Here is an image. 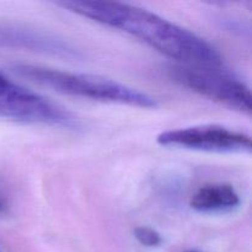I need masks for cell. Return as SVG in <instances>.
Segmentation results:
<instances>
[{
    "label": "cell",
    "mask_w": 252,
    "mask_h": 252,
    "mask_svg": "<svg viewBox=\"0 0 252 252\" xmlns=\"http://www.w3.org/2000/svg\"><path fill=\"white\" fill-rule=\"evenodd\" d=\"M11 69L17 75L63 95L140 108L158 106L157 100L147 93L103 76L69 73L31 64H15Z\"/></svg>",
    "instance_id": "2"
},
{
    "label": "cell",
    "mask_w": 252,
    "mask_h": 252,
    "mask_svg": "<svg viewBox=\"0 0 252 252\" xmlns=\"http://www.w3.org/2000/svg\"><path fill=\"white\" fill-rule=\"evenodd\" d=\"M0 120L69 127L76 118L62 106L22 88L0 71Z\"/></svg>",
    "instance_id": "4"
},
{
    "label": "cell",
    "mask_w": 252,
    "mask_h": 252,
    "mask_svg": "<svg viewBox=\"0 0 252 252\" xmlns=\"http://www.w3.org/2000/svg\"><path fill=\"white\" fill-rule=\"evenodd\" d=\"M186 252H199V251H186Z\"/></svg>",
    "instance_id": "9"
},
{
    "label": "cell",
    "mask_w": 252,
    "mask_h": 252,
    "mask_svg": "<svg viewBox=\"0 0 252 252\" xmlns=\"http://www.w3.org/2000/svg\"><path fill=\"white\" fill-rule=\"evenodd\" d=\"M169 76L204 97L251 115L252 97L249 86L218 66L176 64L169 66Z\"/></svg>",
    "instance_id": "3"
},
{
    "label": "cell",
    "mask_w": 252,
    "mask_h": 252,
    "mask_svg": "<svg viewBox=\"0 0 252 252\" xmlns=\"http://www.w3.org/2000/svg\"><path fill=\"white\" fill-rule=\"evenodd\" d=\"M0 252H1V251H0Z\"/></svg>",
    "instance_id": "10"
},
{
    "label": "cell",
    "mask_w": 252,
    "mask_h": 252,
    "mask_svg": "<svg viewBox=\"0 0 252 252\" xmlns=\"http://www.w3.org/2000/svg\"><path fill=\"white\" fill-rule=\"evenodd\" d=\"M161 147L207 153H250L251 138L246 133L223 126L207 125L165 130L157 137Z\"/></svg>",
    "instance_id": "5"
},
{
    "label": "cell",
    "mask_w": 252,
    "mask_h": 252,
    "mask_svg": "<svg viewBox=\"0 0 252 252\" xmlns=\"http://www.w3.org/2000/svg\"><path fill=\"white\" fill-rule=\"evenodd\" d=\"M57 5L79 16L126 32L181 64L208 66L221 64L219 52L206 39L135 5L100 0H71Z\"/></svg>",
    "instance_id": "1"
},
{
    "label": "cell",
    "mask_w": 252,
    "mask_h": 252,
    "mask_svg": "<svg viewBox=\"0 0 252 252\" xmlns=\"http://www.w3.org/2000/svg\"><path fill=\"white\" fill-rule=\"evenodd\" d=\"M241 199L229 184H208L197 189L189 199V206L199 213H226L238 208Z\"/></svg>",
    "instance_id": "7"
},
{
    "label": "cell",
    "mask_w": 252,
    "mask_h": 252,
    "mask_svg": "<svg viewBox=\"0 0 252 252\" xmlns=\"http://www.w3.org/2000/svg\"><path fill=\"white\" fill-rule=\"evenodd\" d=\"M0 49H24L62 58L78 57V52L70 44L54 34L4 22H0Z\"/></svg>",
    "instance_id": "6"
},
{
    "label": "cell",
    "mask_w": 252,
    "mask_h": 252,
    "mask_svg": "<svg viewBox=\"0 0 252 252\" xmlns=\"http://www.w3.org/2000/svg\"><path fill=\"white\" fill-rule=\"evenodd\" d=\"M133 235L140 245L147 248H158L162 244L161 235L150 226H137L133 230Z\"/></svg>",
    "instance_id": "8"
}]
</instances>
